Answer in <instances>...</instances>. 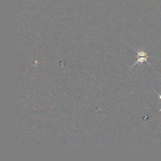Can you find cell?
Masks as SVG:
<instances>
[{"instance_id":"6da1fadb","label":"cell","mask_w":161,"mask_h":161,"mask_svg":"<svg viewBox=\"0 0 161 161\" xmlns=\"http://www.w3.org/2000/svg\"><path fill=\"white\" fill-rule=\"evenodd\" d=\"M135 49V48H134ZM136 50V52H137V60H136V62L131 66V67H133V66H135L136 64H138V63H140V64H142L143 62H147L150 65H151V64L148 62V61L147 60V58H148V57H150V56H148V55H147V52H145V51H143V50H142V51H138V50Z\"/></svg>"},{"instance_id":"7a4b0ae2","label":"cell","mask_w":161,"mask_h":161,"mask_svg":"<svg viewBox=\"0 0 161 161\" xmlns=\"http://www.w3.org/2000/svg\"><path fill=\"white\" fill-rule=\"evenodd\" d=\"M157 94H158V97H159V98H160V99H161V94H158V92H157Z\"/></svg>"},{"instance_id":"3957f363","label":"cell","mask_w":161,"mask_h":161,"mask_svg":"<svg viewBox=\"0 0 161 161\" xmlns=\"http://www.w3.org/2000/svg\"><path fill=\"white\" fill-rule=\"evenodd\" d=\"M160 111H161V108H160V110H159V111H158V112H160Z\"/></svg>"}]
</instances>
